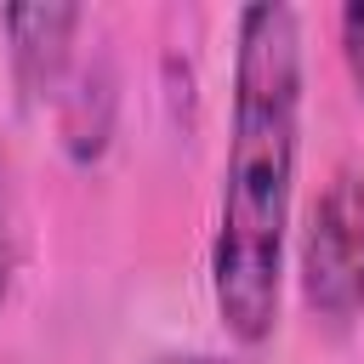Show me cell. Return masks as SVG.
<instances>
[{
	"label": "cell",
	"instance_id": "6da1fadb",
	"mask_svg": "<svg viewBox=\"0 0 364 364\" xmlns=\"http://www.w3.org/2000/svg\"><path fill=\"white\" fill-rule=\"evenodd\" d=\"M301 159V17L256 0L233 17V119L210 239V301L239 347L279 324L284 239Z\"/></svg>",
	"mask_w": 364,
	"mask_h": 364
},
{
	"label": "cell",
	"instance_id": "7a4b0ae2",
	"mask_svg": "<svg viewBox=\"0 0 364 364\" xmlns=\"http://www.w3.org/2000/svg\"><path fill=\"white\" fill-rule=\"evenodd\" d=\"M301 296L330 324L364 313V171H341L313 199L301 228Z\"/></svg>",
	"mask_w": 364,
	"mask_h": 364
},
{
	"label": "cell",
	"instance_id": "3957f363",
	"mask_svg": "<svg viewBox=\"0 0 364 364\" xmlns=\"http://www.w3.org/2000/svg\"><path fill=\"white\" fill-rule=\"evenodd\" d=\"M74 28H80V6H11L6 11L11 74L28 97H63Z\"/></svg>",
	"mask_w": 364,
	"mask_h": 364
},
{
	"label": "cell",
	"instance_id": "277c9868",
	"mask_svg": "<svg viewBox=\"0 0 364 364\" xmlns=\"http://www.w3.org/2000/svg\"><path fill=\"white\" fill-rule=\"evenodd\" d=\"M11 273H17V205H11L6 165H0V301L11 290Z\"/></svg>",
	"mask_w": 364,
	"mask_h": 364
},
{
	"label": "cell",
	"instance_id": "5b68a950",
	"mask_svg": "<svg viewBox=\"0 0 364 364\" xmlns=\"http://www.w3.org/2000/svg\"><path fill=\"white\" fill-rule=\"evenodd\" d=\"M341 57H347V68H353V80L364 91V0L341 6Z\"/></svg>",
	"mask_w": 364,
	"mask_h": 364
},
{
	"label": "cell",
	"instance_id": "8992f818",
	"mask_svg": "<svg viewBox=\"0 0 364 364\" xmlns=\"http://www.w3.org/2000/svg\"><path fill=\"white\" fill-rule=\"evenodd\" d=\"M154 364H239V358H222V353H171V358H154Z\"/></svg>",
	"mask_w": 364,
	"mask_h": 364
}]
</instances>
